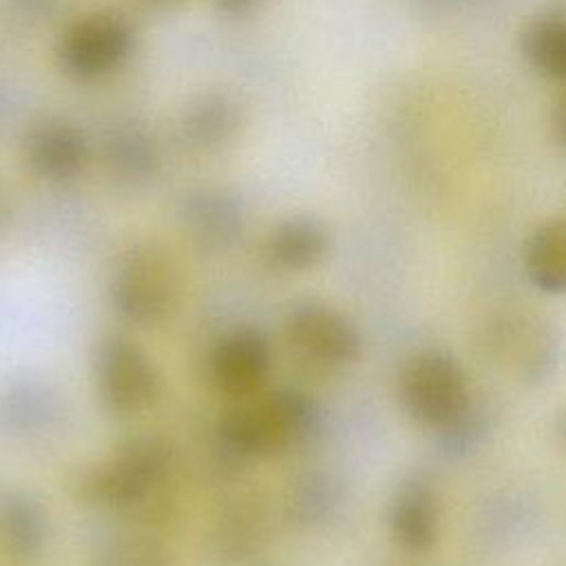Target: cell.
Returning <instances> with one entry per match:
<instances>
[{
    "mask_svg": "<svg viewBox=\"0 0 566 566\" xmlns=\"http://www.w3.org/2000/svg\"><path fill=\"white\" fill-rule=\"evenodd\" d=\"M398 396L405 413L433 433L455 424L475 405L462 363L442 349L418 352L402 365Z\"/></svg>",
    "mask_w": 566,
    "mask_h": 566,
    "instance_id": "1",
    "label": "cell"
},
{
    "mask_svg": "<svg viewBox=\"0 0 566 566\" xmlns=\"http://www.w3.org/2000/svg\"><path fill=\"white\" fill-rule=\"evenodd\" d=\"M117 301L126 314L135 318H155L168 301V285L159 263L150 259L130 261L119 274Z\"/></svg>",
    "mask_w": 566,
    "mask_h": 566,
    "instance_id": "10",
    "label": "cell"
},
{
    "mask_svg": "<svg viewBox=\"0 0 566 566\" xmlns=\"http://www.w3.org/2000/svg\"><path fill=\"white\" fill-rule=\"evenodd\" d=\"M327 248L323 226L310 219L285 223L272 239V254L285 268H307L316 263Z\"/></svg>",
    "mask_w": 566,
    "mask_h": 566,
    "instance_id": "12",
    "label": "cell"
},
{
    "mask_svg": "<svg viewBox=\"0 0 566 566\" xmlns=\"http://www.w3.org/2000/svg\"><path fill=\"white\" fill-rule=\"evenodd\" d=\"M130 44L128 31L119 20L93 15L77 22L64 40V62L80 75L106 73L126 55Z\"/></svg>",
    "mask_w": 566,
    "mask_h": 566,
    "instance_id": "5",
    "label": "cell"
},
{
    "mask_svg": "<svg viewBox=\"0 0 566 566\" xmlns=\"http://www.w3.org/2000/svg\"><path fill=\"white\" fill-rule=\"evenodd\" d=\"M553 133H555V139L566 148V93L559 97V102L555 106Z\"/></svg>",
    "mask_w": 566,
    "mask_h": 566,
    "instance_id": "14",
    "label": "cell"
},
{
    "mask_svg": "<svg viewBox=\"0 0 566 566\" xmlns=\"http://www.w3.org/2000/svg\"><path fill=\"white\" fill-rule=\"evenodd\" d=\"M161 467L159 449L150 442L133 444L113 467L102 475L99 491L113 500L139 495L155 480Z\"/></svg>",
    "mask_w": 566,
    "mask_h": 566,
    "instance_id": "11",
    "label": "cell"
},
{
    "mask_svg": "<svg viewBox=\"0 0 566 566\" xmlns=\"http://www.w3.org/2000/svg\"><path fill=\"white\" fill-rule=\"evenodd\" d=\"M526 62L548 80H566V18L537 15L520 33Z\"/></svg>",
    "mask_w": 566,
    "mask_h": 566,
    "instance_id": "9",
    "label": "cell"
},
{
    "mask_svg": "<svg viewBox=\"0 0 566 566\" xmlns=\"http://www.w3.org/2000/svg\"><path fill=\"white\" fill-rule=\"evenodd\" d=\"M99 378L106 402L117 411H137L155 396V376L146 358L126 340L113 338L99 356Z\"/></svg>",
    "mask_w": 566,
    "mask_h": 566,
    "instance_id": "4",
    "label": "cell"
},
{
    "mask_svg": "<svg viewBox=\"0 0 566 566\" xmlns=\"http://www.w3.org/2000/svg\"><path fill=\"white\" fill-rule=\"evenodd\" d=\"M268 371V347L261 336L241 332L223 340L214 358L219 385L232 394H248L261 385Z\"/></svg>",
    "mask_w": 566,
    "mask_h": 566,
    "instance_id": "8",
    "label": "cell"
},
{
    "mask_svg": "<svg viewBox=\"0 0 566 566\" xmlns=\"http://www.w3.org/2000/svg\"><path fill=\"white\" fill-rule=\"evenodd\" d=\"M31 161L40 172L64 177L82 161V142L69 128H44L31 144Z\"/></svg>",
    "mask_w": 566,
    "mask_h": 566,
    "instance_id": "13",
    "label": "cell"
},
{
    "mask_svg": "<svg viewBox=\"0 0 566 566\" xmlns=\"http://www.w3.org/2000/svg\"><path fill=\"white\" fill-rule=\"evenodd\" d=\"M557 436H559V440H562V444L566 449V407L557 416Z\"/></svg>",
    "mask_w": 566,
    "mask_h": 566,
    "instance_id": "15",
    "label": "cell"
},
{
    "mask_svg": "<svg viewBox=\"0 0 566 566\" xmlns=\"http://www.w3.org/2000/svg\"><path fill=\"white\" fill-rule=\"evenodd\" d=\"M287 334L298 354L323 367H343L358 358L360 336L334 307L310 303L292 312Z\"/></svg>",
    "mask_w": 566,
    "mask_h": 566,
    "instance_id": "2",
    "label": "cell"
},
{
    "mask_svg": "<svg viewBox=\"0 0 566 566\" xmlns=\"http://www.w3.org/2000/svg\"><path fill=\"white\" fill-rule=\"evenodd\" d=\"M226 4H232V7H237V9H241V7H245V4H250L252 0H223Z\"/></svg>",
    "mask_w": 566,
    "mask_h": 566,
    "instance_id": "16",
    "label": "cell"
},
{
    "mask_svg": "<svg viewBox=\"0 0 566 566\" xmlns=\"http://www.w3.org/2000/svg\"><path fill=\"white\" fill-rule=\"evenodd\" d=\"M504 336L500 349L506 354L515 371L528 382L546 380L559 358L557 340L551 336V329L544 323H535L533 318H513V323H504Z\"/></svg>",
    "mask_w": 566,
    "mask_h": 566,
    "instance_id": "7",
    "label": "cell"
},
{
    "mask_svg": "<svg viewBox=\"0 0 566 566\" xmlns=\"http://www.w3.org/2000/svg\"><path fill=\"white\" fill-rule=\"evenodd\" d=\"M522 263L531 285L544 294H566V219H546L526 237Z\"/></svg>",
    "mask_w": 566,
    "mask_h": 566,
    "instance_id": "6",
    "label": "cell"
},
{
    "mask_svg": "<svg viewBox=\"0 0 566 566\" xmlns=\"http://www.w3.org/2000/svg\"><path fill=\"white\" fill-rule=\"evenodd\" d=\"M394 542L411 555L429 553L440 537V500L424 475H407L389 504Z\"/></svg>",
    "mask_w": 566,
    "mask_h": 566,
    "instance_id": "3",
    "label": "cell"
}]
</instances>
